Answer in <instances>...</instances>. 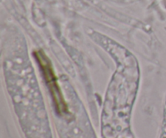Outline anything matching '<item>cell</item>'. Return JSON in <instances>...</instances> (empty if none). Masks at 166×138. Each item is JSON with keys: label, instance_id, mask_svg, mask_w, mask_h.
<instances>
[{"label": "cell", "instance_id": "6da1fadb", "mask_svg": "<svg viewBox=\"0 0 166 138\" xmlns=\"http://www.w3.org/2000/svg\"><path fill=\"white\" fill-rule=\"evenodd\" d=\"M35 57L38 64L40 65L43 77L48 85L49 91L51 92L58 111L59 112H66V104L63 100V95L59 90V86L57 83V78L54 73L50 61L41 51L35 53Z\"/></svg>", "mask_w": 166, "mask_h": 138}]
</instances>
